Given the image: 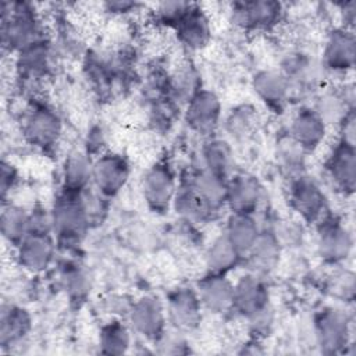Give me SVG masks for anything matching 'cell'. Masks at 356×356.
I'll use <instances>...</instances> for the list:
<instances>
[{"mask_svg": "<svg viewBox=\"0 0 356 356\" xmlns=\"http://www.w3.org/2000/svg\"><path fill=\"white\" fill-rule=\"evenodd\" d=\"M50 217L57 246L61 249L79 245L92 224L83 192L60 189L50 209Z\"/></svg>", "mask_w": 356, "mask_h": 356, "instance_id": "6da1fadb", "label": "cell"}, {"mask_svg": "<svg viewBox=\"0 0 356 356\" xmlns=\"http://www.w3.org/2000/svg\"><path fill=\"white\" fill-rule=\"evenodd\" d=\"M44 36L39 14L32 3L4 1L1 4V44L18 53L31 42Z\"/></svg>", "mask_w": 356, "mask_h": 356, "instance_id": "7a4b0ae2", "label": "cell"}, {"mask_svg": "<svg viewBox=\"0 0 356 356\" xmlns=\"http://www.w3.org/2000/svg\"><path fill=\"white\" fill-rule=\"evenodd\" d=\"M21 131L26 143L42 152H49L61 138L63 120L49 103L33 99L22 113Z\"/></svg>", "mask_w": 356, "mask_h": 356, "instance_id": "3957f363", "label": "cell"}, {"mask_svg": "<svg viewBox=\"0 0 356 356\" xmlns=\"http://www.w3.org/2000/svg\"><path fill=\"white\" fill-rule=\"evenodd\" d=\"M313 330L316 343L324 355L346 350L350 341V318L337 307H324L314 314Z\"/></svg>", "mask_w": 356, "mask_h": 356, "instance_id": "277c9868", "label": "cell"}, {"mask_svg": "<svg viewBox=\"0 0 356 356\" xmlns=\"http://www.w3.org/2000/svg\"><path fill=\"white\" fill-rule=\"evenodd\" d=\"M178 181L168 161L154 163L143 175L142 196L147 209L154 214H165L175 197Z\"/></svg>", "mask_w": 356, "mask_h": 356, "instance_id": "5b68a950", "label": "cell"}, {"mask_svg": "<svg viewBox=\"0 0 356 356\" xmlns=\"http://www.w3.org/2000/svg\"><path fill=\"white\" fill-rule=\"evenodd\" d=\"M288 200L306 222H317L327 214V196L317 181L306 172L289 177Z\"/></svg>", "mask_w": 356, "mask_h": 356, "instance_id": "8992f818", "label": "cell"}, {"mask_svg": "<svg viewBox=\"0 0 356 356\" xmlns=\"http://www.w3.org/2000/svg\"><path fill=\"white\" fill-rule=\"evenodd\" d=\"M131 174L128 159L115 152H104L93 159L92 186L107 200L115 197L127 185Z\"/></svg>", "mask_w": 356, "mask_h": 356, "instance_id": "52a82bcc", "label": "cell"}, {"mask_svg": "<svg viewBox=\"0 0 356 356\" xmlns=\"http://www.w3.org/2000/svg\"><path fill=\"white\" fill-rule=\"evenodd\" d=\"M232 310L249 321L271 312L270 291L263 275L249 271L234 282Z\"/></svg>", "mask_w": 356, "mask_h": 356, "instance_id": "ba28073f", "label": "cell"}, {"mask_svg": "<svg viewBox=\"0 0 356 356\" xmlns=\"http://www.w3.org/2000/svg\"><path fill=\"white\" fill-rule=\"evenodd\" d=\"M317 253L330 264L345 261L353 248V236L349 228L335 216L325 214L317 221Z\"/></svg>", "mask_w": 356, "mask_h": 356, "instance_id": "9c48e42d", "label": "cell"}, {"mask_svg": "<svg viewBox=\"0 0 356 356\" xmlns=\"http://www.w3.org/2000/svg\"><path fill=\"white\" fill-rule=\"evenodd\" d=\"M129 327L147 341L157 342L165 332L167 312L159 296L143 295L129 305Z\"/></svg>", "mask_w": 356, "mask_h": 356, "instance_id": "30bf717a", "label": "cell"}, {"mask_svg": "<svg viewBox=\"0 0 356 356\" xmlns=\"http://www.w3.org/2000/svg\"><path fill=\"white\" fill-rule=\"evenodd\" d=\"M57 241L53 232L29 231L15 246V259L19 267L31 274L46 271L54 261Z\"/></svg>", "mask_w": 356, "mask_h": 356, "instance_id": "8fae6325", "label": "cell"}, {"mask_svg": "<svg viewBox=\"0 0 356 356\" xmlns=\"http://www.w3.org/2000/svg\"><path fill=\"white\" fill-rule=\"evenodd\" d=\"M284 6L271 0H249L231 4V18L235 25L246 31H268L280 24Z\"/></svg>", "mask_w": 356, "mask_h": 356, "instance_id": "7c38bea8", "label": "cell"}, {"mask_svg": "<svg viewBox=\"0 0 356 356\" xmlns=\"http://www.w3.org/2000/svg\"><path fill=\"white\" fill-rule=\"evenodd\" d=\"M324 168L332 186L341 195L352 196L356 188L355 143L338 139L325 159Z\"/></svg>", "mask_w": 356, "mask_h": 356, "instance_id": "4fadbf2b", "label": "cell"}, {"mask_svg": "<svg viewBox=\"0 0 356 356\" xmlns=\"http://www.w3.org/2000/svg\"><path fill=\"white\" fill-rule=\"evenodd\" d=\"M222 114L218 95L210 89H200L185 108V122L196 134L210 138L220 125Z\"/></svg>", "mask_w": 356, "mask_h": 356, "instance_id": "5bb4252c", "label": "cell"}, {"mask_svg": "<svg viewBox=\"0 0 356 356\" xmlns=\"http://www.w3.org/2000/svg\"><path fill=\"white\" fill-rule=\"evenodd\" d=\"M167 318L178 331H192L202 321L203 306L196 288L178 286L167 296Z\"/></svg>", "mask_w": 356, "mask_h": 356, "instance_id": "9a60e30c", "label": "cell"}, {"mask_svg": "<svg viewBox=\"0 0 356 356\" xmlns=\"http://www.w3.org/2000/svg\"><path fill=\"white\" fill-rule=\"evenodd\" d=\"M264 199V188L249 172L232 174L227 181V207L231 213L254 214Z\"/></svg>", "mask_w": 356, "mask_h": 356, "instance_id": "2e32d148", "label": "cell"}, {"mask_svg": "<svg viewBox=\"0 0 356 356\" xmlns=\"http://www.w3.org/2000/svg\"><path fill=\"white\" fill-rule=\"evenodd\" d=\"M356 60V39L352 29L332 28L323 49V65L332 72H348Z\"/></svg>", "mask_w": 356, "mask_h": 356, "instance_id": "e0dca14e", "label": "cell"}, {"mask_svg": "<svg viewBox=\"0 0 356 356\" xmlns=\"http://www.w3.org/2000/svg\"><path fill=\"white\" fill-rule=\"evenodd\" d=\"M252 89L260 102L274 113H282L291 96V85L280 70H260L252 78Z\"/></svg>", "mask_w": 356, "mask_h": 356, "instance_id": "ac0fdd59", "label": "cell"}, {"mask_svg": "<svg viewBox=\"0 0 356 356\" xmlns=\"http://www.w3.org/2000/svg\"><path fill=\"white\" fill-rule=\"evenodd\" d=\"M328 125L314 107H300L292 117L288 135L306 152H314L324 140Z\"/></svg>", "mask_w": 356, "mask_h": 356, "instance_id": "d6986e66", "label": "cell"}, {"mask_svg": "<svg viewBox=\"0 0 356 356\" xmlns=\"http://www.w3.org/2000/svg\"><path fill=\"white\" fill-rule=\"evenodd\" d=\"M196 292L203 310L213 314H224L232 310L234 282L227 274L207 273L197 281Z\"/></svg>", "mask_w": 356, "mask_h": 356, "instance_id": "ffe728a7", "label": "cell"}, {"mask_svg": "<svg viewBox=\"0 0 356 356\" xmlns=\"http://www.w3.org/2000/svg\"><path fill=\"white\" fill-rule=\"evenodd\" d=\"M51 65V43L42 36L17 53L15 67L18 76L26 82H35L44 78Z\"/></svg>", "mask_w": 356, "mask_h": 356, "instance_id": "44dd1931", "label": "cell"}, {"mask_svg": "<svg viewBox=\"0 0 356 356\" xmlns=\"http://www.w3.org/2000/svg\"><path fill=\"white\" fill-rule=\"evenodd\" d=\"M178 42L188 50L196 51L204 49L211 39V26L204 10L192 3L188 13L174 26Z\"/></svg>", "mask_w": 356, "mask_h": 356, "instance_id": "7402d4cb", "label": "cell"}, {"mask_svg": "<svg viewBox=\"0 0 356 356\" xmlns=\"http://www.w3.org/2000/svg\"><path fill=\"white\" fill-rule=\"evenodd\" d=\"M32 330L29 312L15 303H3L0 310V346L3 350L21 345Z\"/></svg>", "mask_w": 356, "mask_h": 356, "instance_id": "603a6c76", "label": "cell"}, {"mask_svg": "<svg viewBox=\"0 0 356 356\" xmlns=\"http://www.w3.org/2000/svg\"><path fill=\"white\" fill-rule=\"evenodd\" d=\"M172 209L184 221L192 224H203L218 216L209 207V204L202 199V196L184 175L178 182Z\"/></svg>", "mask_w": 356, "mask_h": 356, "instance_id": "cb8c5ba5", "label": "cell"}, {"mask_svg": "<svg viewBox=\"0 0 356 356\" xmlns=\"http://www.w3.org/2000/svg\"><path fill=\"white\" fill-rule=\"evenodd\" d=\"M280 256L281 241L278 234H275L273 229L261 228L259 238L243 259L246 260L252 273L266 275L277 268L280 263Z\"/></svg>", "mask_w": 356, "mask_h": 356, "instance_id": "d4e9b609", "label": "cell"}, {"mask_svg": "<svg viewBox=\"0 0 356 356\" xmlns=\"http://www.w3.org/2000/svg\"><path fill=\"white\" fill-rule=\"evenodd\" d=\"M184 177L191 182L195 191L202 196V199L209 204L214 213H220L222 207H227V181L204 167L196 168L184 174Z\"/></svg>", "mask_w": 356, "mask_h": 356, "instance_id": "484cf974", "label": "cell"}, {"mask_svg": "<svg viewBox=\"0 0 356 356\" xmlns=\"http://www.w3.org/2000/svg\"><path fill=\"white\" fill-rule=\"evenodd\" d=\"M93 159L85 150H72L61 167V189L85 192L92 185Z\"/></svg>", "mask_w": 356, "mask_h": 356, "instance_id": "4316f807", "label": "cell"}, {"mask_svg": "<svg viewBox=\"0 0 356 356\" xmlns=\"http://www.w3.org/2000/svg\"><path fill=\"white\" fill-rule=\"evenodd\" d=\"M60 282L71 303L81 306L89 296L92 280L86 267L76 260H65L58 268Z\"/></svg>", "mask_w": 356, "mask_h": 356, "instance_id": "83f0119b", "label": "cell"}, {"mask_svg": "<svg viewBox=\"0 0 356 356\" xmlns=\"http://www.w3.org/2000/svg\"><path fill=\"white\" fill-rule=\"evenodd\" d=\"M260 231L261 228L259 227L254 214L231 213L225 224L224 235L241 253V256L245 257V254L250 250V248L259 238Z\"/></svg>", "mask_w": 356, "mask_h": 356, "instance_id": "f1b7e54d", "label": "cell"}, {"mask_svg": "<svg viewBox=\"0 0 356 356\" xmlns=\"http://www.w3.org/2000/svg\"><path fill=\"white\" fill-rule=\"evenodd\" d=\"M202 163L207 171L228 179L232 175L234 156L225 139L210 136L202 146Z\"/></svg>", "mask_w": 356, "mask_h": 356, "instance_id": "f546056e", "label": "cell"}, {"mask_svg": "<svg viewBox=\"0 0 356 356\" xmlns=\"http://www.w3.org/2000/svg\"><path fill=\"white\" fill-rule=\"evenodd\" d=\"M29 222L31 210L11 202L1 203L0 229L4 241L10 245L15 248L26 236L29 232Z\"/></svg>", "mask_w": 356, "mask_h": 356, "instance_id": "4dcf8cb0", "label": "cell"}, {"mask_svg": "<svg viewBox=\"0 0 356 356\" xmlns=\"http://www.w3.org/2000/svg\"><path fill=\"white\" fill-rule=\"evenodd\" d=\"M242 260L243 257L228 241L224 232L216 236L204 252V264L207 267V273L228 274Z\"/></svg>", "mask_w": 356, "mask_h": 356, "instance_id": "1f68e13d", "label": "cell"}, {"mask_svg": "<svg viewBox=\"0 0 356 356\" xmlns=\"http://www.w3.org/2000/svg\"><path fill=\"white\" fill-rule=\"evenodd\" d=\"M202 89L200 76L191 63H184L170 74V90L175 103H188Z\"/></svg>", "mask_w": 356, "mask_h": 356, "instance_id": "d6a6232c", "label": "cell"}, {"mask_svg": "<svg viewBox=\"0 0 356 356\" xmlns=\"http://www.w3.org/2000/svg\"><path fill=\"white\" fill-rule=\"evenodd\" d=\"M131 346V330L121 320H111L99 330V350L104 355H122Z\"/></svg>", "mask_w": 356, "mask_h": 356, "instance_id": "836d02e7", "label": "cell"}, {"mask_svg": "<svg viewBox=\"0 0 356 356\" xmlns=\"http://www.w3.org/2000/svg\"><path fill=\"white\" fill-rule=\"evenodd\" d=\"M257 122V113L252 104L235 106L225 117L224 128L225 131L236 139L245 138L252 134Z\"/></svg>", "mask_w": 356, "mask_h": 356, "instance_id": "e575fe53", "label": "cell"}, {"mask_svg": "<svg viewBox=\"0 0 356 356\" xmlns=\"http://www.w3.org/2000/svg\"><path fill=\"white\" fill-rule=\"evenodd\" d=\"M306 152L289 136H282L277 143V157L281 167L289 174V177L305 172Z\"/></svg>", "mask_w": 356, "mask_h": 356, "instance_id": "d590c367", "label": "cell"}, {"mask_svg": "<svg viewBox=\"0 0 356 356\" xmlns=\"http://www.w3.org/2000/svg\"><path fill=\"white\" fill-rule=\"evenodd\" d=\"M352 107L353 104L346 103V96L343 97L338 93H325L321 96L318 104L314 108L324 118L327 125H330L332 121L339 124L346 111Z\"/></svg>", "mask_w": 356, "mask_h": 356, "instance_id": "8d00e7d4", "label": "cell"}, {"mask_svg": "<svg viewBox=\"0 0 356 356\" xmlns=\"http://www.w3.org/2000/svg\"><path fill=\"white\" fill-rule=\"evenodd\" d=\"M191 6V1H161L154 8V19L160 25L174 29Z\"/></svg>", "mask_w": 356, "mask_h": 356, "instance_id": "74e56055", "label": "cell"}, {"mask_svg": "<svg viewBox=\"0 0 356 356\" xmlns=\"http://www.w3.org/2000/svg\"><path fill=\"white\" fill-rule=\"evenodd\" d=\"M18 182V171L14 164L7 160H1L0 164V192H1V203H6L8 195L15 188Z\"/></svg>", "mask_w": 356, "mask_h": 356, "instance_id": "f35d334b", "label": "cell"}, {"mask_svg": "<svg viewBox=\"0 0 356 356\" xmlns=\"http://www.w3.org/2000/svg\"><path fill=\"white\" fill-rule=\"evenodd\" d=\"M106 140H104V134L102 131L100 127H93L89 132H88V136H86V140H85V152L92 157H97L100 156L103 152V146H104Z\"/></svg>", "mask_w": 356, "mask_h": 356, "instance_id": "ab89813d", "label": "cell"}, {"mask_svg": "<svg viewBox=\"0 0 356 356\" xmlns=\"http://www.w3.org/2000/svg\"><path fill=\"white\" fill-rule=\"evenodd\" d=\"M355 122H356V117H355V107L349 108L346 111V114L343 115V118L341 120L339 125V131H341V136L339 139H343L349 143H355Z\"/></svg>", "mask_w": 356, "mask_h": 356, "instance_id": "60d3db41", "label": "cell"}, {"mask_svg": "<svg viewBox=\"0 0 356 356\" xmlns=\"http://www.w3.org/2000/svg\"><path fill=\"white\" fill-rule=\"evenodd\" d=\"M140 4L136 1H127V0H115V1H106L103 4L104 10L113 15H125L135 11Z\"/></svg>", "mask_w": 356, "mask_h": 356, "instance_id": "b9f144b4", "label": "cell"}, {"mask_svg": "<svg viewBox=\"0 0 356 356\" xmlns=\"http://www.w3.org/2000/svg\"><path fill=\"white\" fill-rule=\"evenodd\" d=\"M356 4L355 1H348L341 4V14H342V21H343V28L352 29L355 25V17H356Z\"/></svg>", "mask_w": 356, "mask_h": 356, "instance_id": "7bdbcfd3", "label": "cell"}]
</instances>
